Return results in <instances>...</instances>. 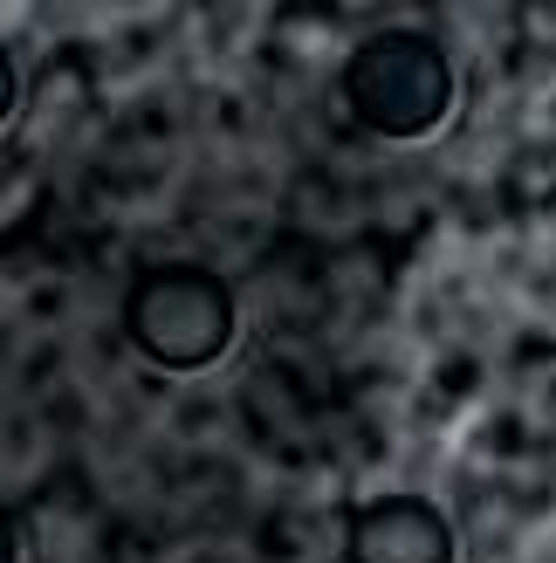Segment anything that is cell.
<instances>
[{
	"label": "cell",
	"mask_w": 556,
	"mask_h": 563,
	"mask_svg": "<svg viewBox=\"0 0 556 563\" xmlns=\"http://www.w3.org/2000/svg\"><path fill=\"white\" fill-rule=\"evenodd\" d=\"M241 330V309L227 275L207 262H152L137 268V282L124 289V336L152 372H207L227 357Z\"/></svg>",
	"instance_id": "6da1fadb"
},
{
	"label": "cell",
	"mask_w": 556,
	"mask_h": 563,
	"mask_svg": "<svg viewBox=\"0 0 556 563\" xmlns=\"http://www.w3.org/2000/svg\"><path fill=\"white\" fill-rule=\"evenodd\" d=\"M454 90H460L454 63L426 27H378L344 63V110L371 137H392V145L433 137L454 110Z\"/></svg>",
	"instance_id": "7a4b0ae2"
},
{
	"label": "cell",
	"mask_w": 556,
	"mask_h": 563,
	"mask_svg": "<svg viewBox=\"0 0 556 563\" xmlns=\"http://www.w3.org/2000/svg\"><path fill=\"white\" fill-rule=\"evenodd\" d=\"M454 522L426 495H371L344 522V563H454Z\"/></svg>",
	"instance_id": "3957f363"
},
{
	"label": "cell",
	"mask_w": 556,
	"mask_h": 563,
	"mask_svg": "<svg viewBox=\"0 0 556 563\" xmlns=\"http://www.w3.org/2000/svg\"><path fill=\"white\" fill-rule=\"evenodd\" d=\"M14 103H21V69H14V55H8V42H0V124L14 118Z\"/></svg>",
	"instance_id": "277c9868"
},
{
	"label": "cell",
	"mask_w": 556,
	"mask_h": 563,
	"mask_svg": "<svg viewBox=\"0 0 556 563\" xmlns=\"http://www.w3.org/2000/svg\"><path fill=\"white\" fill-rule=\"evenodd\" d=\"M0 563H21V522L0 509Z\"/></svg>",
	"instance_id": "5b68a950"
}]
</instances>
